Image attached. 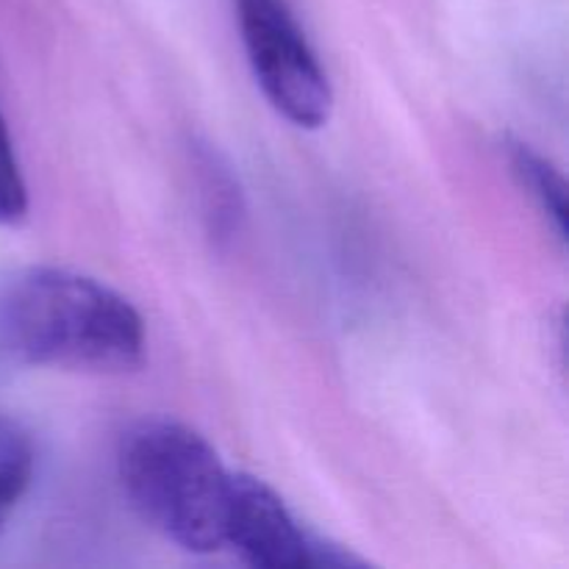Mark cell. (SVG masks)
Here are the masks:
<instances>
[{
    "instance_id": "5",
    "label": "cell",
    "mask_w": 569,
    "mask_h": 569,
    "mask_svg": "<svg viewBox=\"0 0 569 569\" xmlns=\"http://www.w3.org/2000/svg\"><path fill=\"white\" fill-rule=\"evenodd\" d=\"M192 164L194 176H198V194L206 231H209L211 242H231L239 233L244 217L242 187H239L231 164L211 144H194Z\"/></svg>"
},
{
    "instance_id": "2",
    "label": "cell",
    "mask_w": 569,
    "mask_h": 569,
    "mask_svg": "<svg viewBox=\"0 0 569 569\" xmlns=\"http://www.w3.org/2000/svg\"><path fill=\"white\" fill-rule=\"evenodd\" d=\"M117 476L137 515L189 553L226 548L231 470L176 420H139L122 433Z\"/></svg>"
},
{
    "instance_id": "4",
    "label": "cell",
    "mask_w": 569,
    "mask_h": 569,
    "mask_svg": "<svg viewBox=\"0 0 569 569\" xmlns=\"http://www.w3.org/2000/svg\"><path fill=\"white\" fill-rule=\"evenodd\" d=\"M226 548H231L244 565L259 569L365 565L339 545L306 531L281 495L248 472H231Z\"/></svg>"
},
{
    "instance_id": "7",
    "label": "cell",
    "mask_w": 569,
    "mask_h": 569,
    "mask_svg": "<svg viewBox=\"0 0 569 569\" xmlns=\"http://www.w3.org/2000/svg\"><path fill=\"white\" fill-rule=\"evenodd\" d=\"M37 467V450L26 428L0 415V533L28 492Z\"/></svg>"
},
{
    "instance_id": "8",
    "label": "cell",
    "mask_w": 569,
    "mask_h": 569,
    "mask_svg": "<svg viewBox=\"0 0 569 569\" xmlns=\"http://www.w3.org/2000/svg\"><path fill=\"white\" fill-rule=\"evenodd\" d=\"M28 214V187L17 161L9 126L0 114V226H14Z\"/></svg>"
},
{
    "instance_id": "3",
    "label": "cell",
    "mask_w": 569,
    "mask_h": 569,
    "mask_svg": "<svg viewBox=\"0 0 569 569\" xmlns=\"http://www.w3.org/2000/svg\"><path fill=\"white\" fill-rule=\"evenodd\" d=\"M256 83L292 126L315 131L331 120L333 89L287 0H233Z\"/></svg>"
},
{
    "instance_id": "1",
    "label": "cell",
    "mask_w": 569,
    "mask_h": 569,
    "mask_svg": "<svg viewBox=\"0 0 569 569\" xmlns=\"http://www.w3.org/2000/svg\"><path fill=\"white\" fill-rule=\"evenodd\" d=\"M0 356L26 367L137 372L148 333L137 306L98 278L28 267L0 283Z\"/></svg>"
},
{
    "instance_id": "6",
    "label": "cell",
    "mask_w": 569,
    "mask_h": 569,
    "mask_svg": "<svg viewBox=\"0 0 569 569\" xmlns=\"http://www.w3.org/2000/svg\"><path fill=\"white\" fill-rule=\"evenodd\" d=\"M509 164L515 172L517 183L537 200V206L542 209V214L548 217L550 226H553L556 237L565 242L567 239V183L565 176L545 159L542 153L531 148V144L520 142V139H511L509 148Z\"/></svg>"
}]
</instances>
